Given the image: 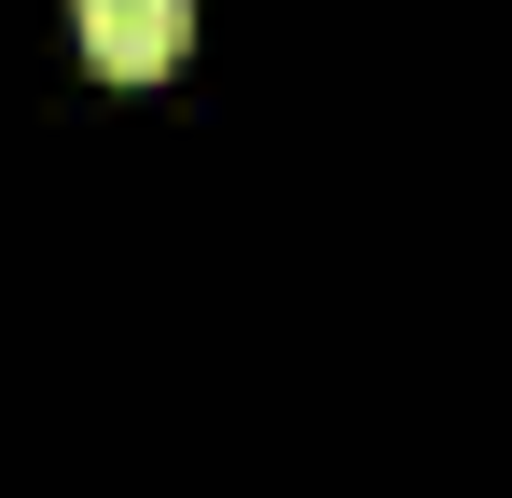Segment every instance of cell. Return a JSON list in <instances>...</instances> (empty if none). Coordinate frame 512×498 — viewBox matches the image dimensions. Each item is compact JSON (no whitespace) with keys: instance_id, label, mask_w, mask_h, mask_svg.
I'll return each instance as SVG.
<instances>
[{"instance_id":"6da1fadb","label":"cell","mask_w":512,"mask_h":498,"mask_svg":"<svg viewBox=\"0 0 512 498\" xmlns=\"http://www.w3.org/2000/svg\"><path fill=\"white\" fill-rule=\"evenodd\" d=\"M70 28H84V56L111 83H153V70H180V42H194V0H70Z\"/></svg>"}]
</instances>
